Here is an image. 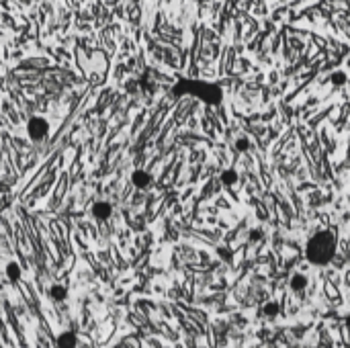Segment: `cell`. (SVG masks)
Instances as JSON below:
<instances>
[{"mask_svg": "<svg viewBox=\"0 0 350 348\" xmlns=\"http://www.w3.org/2000/svg\"><path fill=\"white\" fill-rule=\"evenodd\" d=\"M236 181H238V174H236V170H226V172L221 174V183H223L226 187H232V185H236Z\"/></svg>", "mask_w": 350, "mask_h": 348, "instance_id": "obj_11", "label": "cell"}, {"mask_svg": "<svg viewBox=\"0 0 350 348\" xmlns=\"http://www.w3.org/2000/svg\"><path fill=\"white\" fill-rule=\"evenodd\" d=\"M236 147H238L240 152H246V150L250 147V141H248L246 137H242V139H238V141H236Z\"/></svg>", "mask_w": 350, "mask_h": 348, "instance_id": "obj_13", "label": "cell"}, {"mask_svg": "<svg viewBox=\"0 0 350 348\" xmlns=\"http://www.w3.org/2000/svg\"><path fill=\"white\" fill-rule=\"evenodd\" d=\"M279 309H281V307H279L277 301H268V303L262 307V313H264L266 317H277V315H279Z\"/></svg>", "mask_w": 350, "mask_h": 348, "instance_id": "obj_10", "label": "cell"}, {"mask_svg": "<svg viewBox=\"0 0 350 348\" xmlns=\"http://www.w3.org/2000/svg\"><path fill=\"white\" fill-rule=\"evenodd\" d=\"M5 272H7V279H9L11 283H19V281H21V277H23V268H21V264H19V262H15V260H11V262L7 264Z\"/></svg>", "mask_w": 350, "mask_h": 348, "instance_id": "obj_7", "label": "cell"}, {"mask_svg": "<svg viewBox=\"0 0 350 348\" xmlns=\"http://www.w3.org/2000/svg\"><path fill=\"white\" fill-rule=\"evenodd\" d=\"M338 248V238L334 232L330 230H321L317 234H313L307 244H305V258L309 264L313 266H326L332 262L334 254Z\"/></svg>", "mask_w": 350, "mask_h": 348, "instance_id": "obj_1", "label": "cell"}, {"mask_svg": "<svg viewBox=\"0 0 350 348\" xmlns=\"http://www.w3.org/2000/svg\"><path fill=\"white\" fill-rule=\"evenodd\" d=\"M181 92H191V94H195V96H199L211 105L221 101V88L207 84V82H181L177 86V94H181Z\"/></svg>", "mask_w": 350, "mask_h": 348, "instance_id": "obj_2", "label": "cell"}, {"mask_svg": "<svg viewBox=\"0 0 350 348\" xmlns=\"http://www.w3.org/2000/svg\"><path fill=\"white\" fill-rule=\"evenodd\" d=\"M56 344H58V348H76L78 338H76V334H74L72 330H64V332L58 336Z\"/></svg>", "mask_w": 350, "mask_h": 348, "instance_id": "obj_5", "label": "cell"}, {"mask_svg": "<svg viewBox=\"0 0 350 348\" xmlns=\"http://www.w3.org/2000/svg\"><path fill=\"white\" fill-rule=\"evenodd\" d=\"M332 82H334V84H338V86H340V84H344V82H346V74H344V72H334Z\"/></svg>", "mask_w": 350, "mask_h": 348, "instance_id": "obj_12", "label": "cell"}, {"mask_svg": "<svg viewBox=\"0 0 350 348\" xmlns=\"http://www.w3.org/2000/svg\"><path fill=\"white\" fill-rule=\"evenodd\" d=\"M250 236H252L254 240H260V230H254V232H250Z\"/></svg>", "mask_w": 350, "mask_h": 348, "instance_id": "obj_14", "label": "cell"}, {"mask_svg": "<svg viewBox=\"0 0 350 348\" xmlns=\"http://www.w3.org/2000/svg\"><path fill=\"white\" fill-rule=\"evenodd\" d=\"M27 133H29L31 139L39 141L49 133V123L43 117H31L29 123H27Z\"/></svg>", "mask_w": 350, "mask_h": 348, "instance_id": "obj_3", "label": "cell"}, {"mask_svg": "<svg viewBox=\"0 0 350 348\" xmlns=\"http://www.w3.org/2000/svg\"><path fill=\"white\" fill-rule=\"evenodd\" d=\"M111 213H113V207H111V203H107V201H98V203L92 205V217L98 219V221L109 219Z\"/></svg>", "mask_w": 350, "mask_h": 348, "instance_id": "obj_4", "label": "cell"}, {"mask_svg": "<svg viewBox=\"0 0 350 348\" xmlns=\"http://www.w3.org/2000/svg\"><path fill=\"white\" fill-rule=\"evenodd\" d=\"M289 285H291V291H295V293H303V291H305V287H307V277H305V275H301V272H295V275L291 277Z\"/></svg>", "mask_w": 350, "mask_h": 348, "instance_id": "obj_8", "label": "cell"}, {"mask_svg": "<svg viewBox=\"0 0 350 348\" xmlns=\"http://www.w3.org/2000/svg\"><path fill=\"white\" fill-rule=\"evenodd\" d=\"M49 297H52L54 301H64V299L68 297V289H66L64 285H52V289H49Z\"/></svg>", "mask_w": 350, "mask_h": 348, "instance_id": "obj_9", "label": "cell"}, {"mask_svg": "<svg viewBox=\"0 0 350 348\" xmlns=\"http://www.w3.org/2000/svg\"><path fill=\"white\" fill-rule=\"evenodd\" d=\"M131 183H133L137 189H147L149 183H152V177H149L145 170H135V172L131 174Z\"/></svg>", "mask_w": 350, "mask_h": 348, "instance_id": "obj_6", "label": "cell"}, {"mask_svg": "<svg viewBox=\"0 0 350 348\" xmlns=\"http://www.w3.org/2000/svg\"><path fill=\"white\" fill-rule=\"evenodd\" d=\"M346 324H348V326H350V313H348V315H346Z\"/></svg>", "mask_w": 350, "mask_h": 348, "instance_id": "obj_15", "label": "cell"}]
</instances>
